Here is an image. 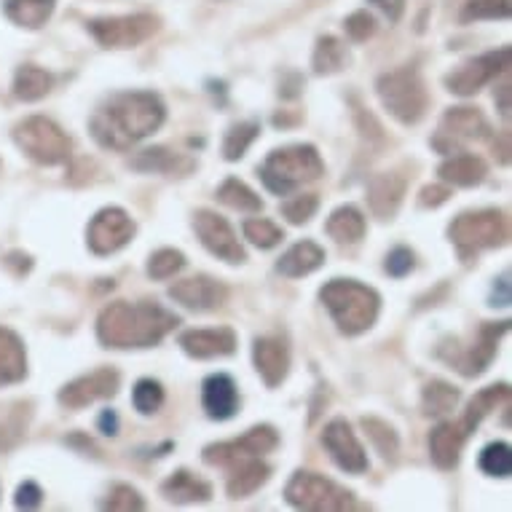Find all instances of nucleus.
<instances>
[{
  "label": "nucleus",
  "instance_id": "obj_50",
  "mask_svg": "<svg viewBox=\"0 0 512 512\" xmlns=\"http://www.w3.org/2000/svg\"><path fill=\"white\" fill-rule=\"evenodd\" d=\"M370 3L384 11V14L389 17V22H397V19L403 17V11H405V0H370Z\"/></svg>",
  "mask_w": 512,
  "mask_h": 512
},
{
  "label": "nucleus",
  "instance_id": "obj_21",
  "mask_svg": "<svg viewBox=\"0 0 512 512\" xmlns=\"http://www.w3.org/2000/svg\"><path fill=\"white\" fill-rule=\"evenodd\" d=\"M132 167L140 172H161V175H188L196 167L194 159H188L185 153H175L169 148H148L137 153L132 159Z\"/></svg>",
  "mask_w": 512,
  "mask_h": 512
},
{
  "label": "nucleus",
  "instance_id": "obj_15",
  "mask_svg": "<svg viewBox=\"0 0 512 512\" xmlns=\"http://www.w3.org/2000/svg\"><path fill=\"white\" fill-rule=\"evenodd\" d=\"M169 298L177 303H183L185 309L194 311H212L220 309L228 298V287L223 282L212 277H191L177 282L169 290Z\"/></svg>",
  "mask_w": 512,
  "mask_h": 512
},
{
  "label": "nucleus",
  "instance_id": "obj_13",
  "mask_svg": "<svg viewBox=\"0 0 512 512\" xmlns=\"http://www.w3.org/2000/svg\"><path fill=\"white\" fill-rule=\"evenodd\" d=\"M118 384H121V376L116 370L100 368L89 373V376L70 381L68 387L59 392V403L78 411V408H86V405L97 403V400H108V397L116 395Z\"/></svg>",
  "mask_w": 512,
  "mask_h": 512
},
{
  "label": "nucleus",
  "instance_id": "obj_18",
  "mask_svg": "<svg viewBox=\"0 0 512 512\" xmlns=\"http://www.w3.org/2000/svg\"><path fill=\"white\" fill-rule=\"evenodd\" d=\"M470 437V429L464 427V421H445L432 432L429 437V454L435 459L437 467L443 470H454L459 464V456H462V448Z\"/></svg>",
  "mask_w": 512,
  "mask_h": 512
},
{
  "label": "nucleus",
  "instance_id": "obj_45",
  "mask_svg": "<svg viewBox=\"0 0 512 512\" xmlns=\"http://www.w3.org/2000/svg\"><path fill=\"white\" fill-rule=\"evenodd\" d=\"M105 507L108 510H143L145 502L143 496L137 494L132 486H116L110 491Z\"/></svg>",
  "mask_w": 512,
  "mask_h": 512
},
{
  "label": "nucleus",
  "instance_id": "obj_17",
  "mask_svg": "<svg viewBox=\"0 0 512 512\" xmlns=\"http://www.w3.org/2000/svg\"><path fill=\"white\" fill-rule=\"evenodd\" d=\"M252 362L266 387H279L290 368V352L282 338H258L252 346Z\"/></svg>",
  "mask_w": 512,
  "mask_h": 512
},
{
  "label": "nucleus",
  "instance_id": "obj_49",
  "mask_svg": "<svg viewBox=\"0 0 512 512\" xmlns=\"http://www.w3.org/2000/svg\"><path fill=\"white\" fill-rule=\"evenodd\" d=\"M448 196H451V188H445V185H427L424 191H421V207H440V204L448 202Z\"/></svg>",
  "mask_w": 512,
  "mask_h": 512
},
{
  "label": "nucleus",
  "instance_id": "obj_6",
  "mask_svg": "<svg viewBox=\"0 0 512 512\" xmlns=\"http://www.w3.org/2000/svg\"><path fill=\"white\" fill-rule=\"evenodd\" d=\"M451 242L462 258H472L483 250L499 247L507 239V220L499 210L464 212L451 223Z\"/></svg>",
  "mask_w": 512,
  "mask_h": 512
},
{
  "label": "nucleus",
  "instance_id": "obj_26",
  "mask_svg": "<svg viewBox=\"0 0 512 512\" xmlns=\"http://www.w3.org/2000/svg\"><path fill=\"white\" fill-rule=\"evenodd\" d=\"M440 177H443L445 183L459 185V188H472V185L483 183L486 164L475 153H459V156H451L440 167Z\"/></svg>",
  "mask_w": 512,
  "mask_h": 512
},
{
  "label": "nucleus",
  "instance_id": "obj_1",
  "mask_svg": "<svg viewBox=\"0 0 512 512\" xmlns=\"http://www.w3.org/2000/svg\"><path fill=\"white\" fill-rule=\"evenodd\" d=\"M164 124V105L151 92H124L110 97L92 118V135L102 148L126 151Z\"/></svg>",
  "mask_w": 512,
  "mask_h": 512
},
{
  "label": "nucleus",
  "instance_id": "obj_20",
  "mask_svg": "<svg viewBox=\"0 0 512 512\" xmlns=\"http://www.w3.org/2000/svg\"><path fill=\"white\" fill-rule=\"evenodd\" d=\"M405 196V180L400 175H392V172H384V175H376L368 185V202L373 215L381 220L395 218L397 207L403 202Z\"/></svg>",
  "mask_w": 512,
  "mask_h": 512
},
{
  "label": "nucleus",
  "instance_id": "obj_24",
  "mask_svg": "<svg viewBox=\"0 0 512 512\" xmlns=\"http://www.w3.org/2000/svg\"><path fill=\"white\" fill-rule=\"evenodd\" d=\"M325 263V250L314 242H298L279 258L277 269L279 274H285L290 279L306 277L311 271H317Z\"/></svg>",
  "mask_w": 512,
  "mask_h": 512
},
{
  "label": "nucleus",
  "instance_id": "obj_27",
  "mask_svg": "<svg viewBox=\"0 0 512 512\" xmlns=\"http://www.w3.org/2000/svg\"><path fill=\"white\" fill-rule=\"evenodd\" d=\"M488 132L486 118L480 116L475 108H454L448 110L443 118V132L440 135H448L451 140H475V137H483Z\"/></svg>",
  "mask_w": 512,
  "mask_h": 512
},
{
  "label": "nucleus",
  "instance_id": "obj_44",
  "mask_svg": "<svg viewBox=\"0 0 512 512\" xmlns=\"http://www.w3.org/2000/svg\"><path fill=\"white\" fill-rule=\"evenodd\" d=\"M319 207V199L314 194H301V196H293V199H287L282 204V215H285L290 223L295 226H301V223H309L314 218V212Z\"/></svg>",
  "mask_w": 512,
  "mask_h": 512
},
{
  "label": "nucleus",
  "instance_id": "obj_33",
  "mask_svg": "<svg viewBox=\"0 0 512 512\" xmlns=\"http://www.w3.org/2000/svg\"><path fill=\"white\" fill-rule=\"evenodd\" d=\"M346 62H349V54H346L344 43L333 38V35L319 38L317 49H314V70L319 76H330V73L344 70Z\"/></svg>",
  "mask_w": 512,
  "mask_h": 512
},
{
  "label": "nucleus",
  "instance_id": "obj_51",
  "mask_svg": "<svg viewBox=\"0 0 512 512\" xmlns=\"http://www.w3.org/2000/svg\"><path fill=\"white\" fill-rule=\"evenodd\" d=\"M100 429L105 435H116L118 432V416L113 411H105L100 416Z\"/></svg>",
  "mask_w": 512,
  "mask_h": 512
},
{
  "label": "nucleus",
  "instance_id": "obj_42",
  "mask_svg": "<svg viewBox=\"0 0 512 512\" xmlns=\"http://www.w3.org/2000/svg\"><path fill=\"white\" fill-rule=\"evenodd\" d=\"M185 266V258L180 250H159L153 252L151 261H148V274L153 279H172L177 271Z\"/></svg>",
  "mask_w": 512,
  "mask_h": 512
},
{
  "label": "nucleus",
  "instance_id": "obj_37",
  "mask_svg": "<svg viewBox=\"0 0 512 512\" xmlns=\"http://www.w3.org/2000/svg\"><path fill=\"white\" fill-rule=\"evenodd\" d=\"M480 470L491 478H507L512 472V454L507 443H491L480 454Z\"/></svg>",
  "mask_w": 512,
  "mask_h": 512
},
{
  "label": "nucleus",
  "instance_id": "obj_5",
  "mask_svg": "<svg viewBox=\"0 0 512 512\" xmlns=\"http://www.w3.org/2000/svg\"><path fill=\"white\" fill-rule=\"evenodd\" d=\"M378 97L384 102V108L405 126L419 124L429 108L424 81L413 68L395 70L378 78Z\"/></svg>",
  "mask_w": 512,
  "mask_h": 512
},
{
  "label": "nucleus",
  "instance_id": "obj_12",
  "mask_svg": "<svg viewBox=\"0 0 512 512\" xmlns=\"http://www.w3.org/2000/svg\"><path fill=\"white\" fill-rule=\"evenodd\" d=\"M194 228L202 244L212 255H218L220 261L226 263H244L247 255H244V247L236 239L234 228L228 226L226 218H220L210 210H199L194 215Z\"/></svg>",
  "mask_w": 512,
  "mask_h": 512
},
{
  "label": "nucleus",
  "instance_id": "obj_40",
  "mask_svg": "<svg viewBox=\"0 0 512 512\" xmlns=\"http://www.w3.org/2000/svg\"><path fill=\"white\" fill-rule=\"evenodd\" d=\"M132 403L143 416H151L164 405V389H161L159 381H153V378H143V381H137L135 392H132Z\"/></svg>",
  "mask_w": 512,
  "mask_h": 512
},
{
  "label": "nucleus",
  "instance_id": "obj_38",
  "mask_svg": "<svg viewBox=\"0 0 512 512\" xmlns=\"http://www.w3.org/2000/svg\"><path fill=\"white\" fill-rule=\"evenodd\" d=\"M236 443L242 445V451L247 456H261L277 448L279 435H277V429L269 427V424H263V427H252L250 432H244Z\"/></svg>",
  "mask_w": 512,
  "mask_h": 512
},
{
  "label": "nucleus",
  "instance_id": "obj_19",
  "mask_svg": "<svg viewBox=\"0 0 512 512\" xmlns=\"http://www.w3.org/2000/svg\"><path fill=\"white\" fill-rule=\"evenodd\" d=\"M202 403L210 419H231L239 408V389H236L234 378L226 373H215L207 378L202 387Z\"/></svg>",
  "mask_w": 512,
  "mask_h": 512
},
{
  "label": "nucleus",
  "instance_id": "obj_3",
  "mask_svg": "<svg viewBox=\"0 0 512 512\" xmlns=\"http://www.w3.org/2000/svg\"><path fill=\"white\" fill-rule=\"evenodd\" d=\"M319 298L330 311V317L336 319L338 330L346 336H360L373 328L378 309H381V298L376 290L354 279H333L319 290Z\"/></svg>",
  "mask_w": 512,
  "mask_h": 512
},
{
  "label": "nucleus",
  "instance_id": "obj_47",
  "mask_svg": "<svg viewBox=\"0 0 512 512\" xmlns=\"http://www.w3.org/2000/svg\"><path fill=\"white\" fill-rule=\"evenodd\" d=\"M413 252L408 247H395V250L387 255V271L389 277H405L413 271Z\"/></svg>",
  "mask_w": 512,
  "mask_h": 512
},
{
  "label": "nucleus",
  "instance_id": "obj_4",
  "mask_svg": "<svg viewBox=\"0 0 512 512\" xmlns=\"http://www.w3.org/2000/svg\"><path fill=\"white\" fill-rule=\"evenodd\" d=\"M325 172L322 156L314 145H287L279 151L269 153V159L263 161L261 177L269 191L279 196L293 194L295 188L303 183L317 180Z\"/></svg>",
  "mask_w": 512,
  "mask_h": 512
},
{
  "label": "nucleus",
  "instance_id": "obj_41",
  "mask_svg": "<svg viewBox=\"0 0 512 512\" xmlns=\"http://www.w3.org/2000/svg\"><path fill=\"white\" fill-rule=\"evenodd\" d=\"M362 427L368 429V437L376 443V448L381 451L384 459H395L397 448H400V440H397L395 429L384 424L381 419H362Z\"/></svg>",
  "mask_w": 512,
  "mask_h": 512
},
{
  "label": "nucleus",
  "instance_id": "obj_32",
  "mask_svg": "<svg viewBox=\"0 0 512 512\" xmlns=\"http://www.w3.org/2000/svg\"><path fill=\"white\" fill-rule=\"evenodd\" d=\"M507 397H510V387H507V384H496V387H486L483 392H478V395L472 397L467 413H464V427L470 429V432H475V427H478L480 421L486 419L491 411H496V405L504 403Z\"/></svg>",
  "mask_w": 512,
  "mask_h": 512
},
{
  "label": "nucleus",
  "instance_id": "obj_31",
  "mask_svg": "<svg viewBox=\"0 0 512 512\" xmlns=\"http://www.w3.org/2000/svg\"><path fill=\"white\" fill-rule=\"evenodd\" d=\"M51 84H54V78H51L46 70L35 68V65H25V68L17 70L14 94H17L22 102H35L51 92Z\"/></svg>",
  "mask_w": 512,
  "mask_h": 512
},
{
  "label": "nucleus",
  "instance_id": "obj_22",
  "mask_svg": "<svg viewBox=\"0 0 512 512\" xmlns=\"http://www.w3.org/2000/svg\"><path fill=\"white\" fill-rule=\"evenodd\" d=\"M504 330H507V322H502L499 328H496V325H491V328L480 330L478 344L472 346V349H467V352H464V357H459V360H456V368L462 370L464 376H478V373H483L488 362L494 360L496 344H499V336H502Z\"/></svg>",
  "mask_w": 512,
  "mask_h": 512
},
{
  "label": "nucleus",
  "instance_id": "obj_46",
  "mask_svg": "<svg viewBox=\"0 0 512 512\" xmlns=\"http://www.w3.org/2000/svg\"><path fill=\"white\" fill-rule=\"evenodd\" d=\"M344 27H346V35H349L352 41L362 43L376 33V19L370 17L368 11H354L352 17L346 19Z\"/></svg>",
  "mask_w": 512,
  "mask_h": 512
},
{
  "label": "nucleus",
  "instance_id": "obj_9",
  "mask_svg": "<svg viewBox=\"0 0 512 512\" xmlns=\"http://www.w3.org/2000/svg\"><path fill=\"white\" fill-rule=\"evenodd\" d=\"M159 30V19L151 14H132V17H105L89 22V33L105 49H132L148 41Z\"/></svg>",
  "mask_w": 512,
  "mask_h": 512
},
{
  "label": "nucleus",
  "instance_id": "obj_16",
  "mask_svg": "<svg viewBox=\"0 0 512 512\" xmlns=\"http://www.w3.org/2000/svg\"><path fill=\"white\" fill-rule=\"evenodd\" d=\"M180 346H183L185 354H191L196 360H212V357L234 354L236 336L231 328L188 330L180 336Z\"/></svg>",
  "mask_w": 512,
  "mask_h": 512
},
{
  "label": "nucleus",
  "instance_id": "obj_28",
  "mask_svg": "<svg viewBox=\"0 0 512 512\" xmlns=\"http://www.w3.org/2000/svg\"><path fill=\"white\" fill-rule=\"evenodd\" d=\"M164 496H167L169 502H204V499H210L212 496V486L210 483H204L202 478H196L191 472H175V475H169L164 480V486H161Z\"/></svg>",
  "mask_w": 512,
  "mask_h": 512
},
{
  "label": "nucleus",
  "instance_id": "obj_23",
  "mask_svg": "<svg viewBox=\"0 0 512 512\" xmlns=\"http://www.w3.org/2000/svg\"><path fill=\"white\" fill-rule=\"evenodd\" d=\"M27 373L25 346L17 333L0 328V387H9L22 381Z\"/></svg>",
  "mask_w": 512,
  "mask_h": 512
},
{
  "label": "nucleus",
  "instance_id": "obj_48",
  "mask_svg": "<svg viewBox=\"0 0 512 512\" xmlns=\"http://www.w3.org/2000/svg\"><path fill=\"white\" fill-rule=\"evenodd\" d=\"M41 502H43V491L38 488V483L27 480V483L19 486L17 507H22V510H35V507H41Z\"/></svg>",
  "mask_w": 512,
  "mask_h": 512
},
{
  "label": "nucleus",
  "instance_id": "obj_35",
  "mask_svg": "<svg viewBox=\"0 0 512 512\" xmlns=\"http://www.w3.org/2000/svg\"><path fill=\"white\" fill-rule=\"evenodd\" d=\"M456 403H459V392L451 384H445V381L427 384L424 397H421V405H424L427 416H443V413L454 411Z\"/></svg>",
  "mask_w": 512,
  "mask_h": 512
},
{
  "label": "nucleus",
  "instance_id": "obj_36",
  "mask_svg": "<svg viewBox=\"0 0 512 512\" xmlns=\"http://www.w3.org/2000/svg\"><path fill=\"white\" fill-rule=\"evenodd\" d=\"M261 135V126L255 124V121H244V124H236L228 129L226 140H223V156L228 161H239L247 153L252 143H255V137Z\"/></svg>",
  "mask_w": 512,
  "mask_h": 512
},
{
  "label": "nucleus",
  "instance_id": "obj_39",
  "mask_svg": "<svg viewBox=\"0 0 512 512\" xmlns=\"http://www.w3.org/2000/svg\"><path fill=\"white\" fill-rule=\"evenodd\" d=\"M244 236H247L255 247H261V250H271V247H277V244L285 239L282 228L266 218L247 220V223H244Z\"/></svg>",
  "mask_w": 512,
  "mask_h": 512
},
{
  "label": "nucleus",
  "instance_id": "obj_2",
  "mask_svg": "<svg viewBox=\"0 0 512 512\" xmlns=\"http://www.w3.org/2000/svg\"><path fill=\"white\" fill-rule=\"evenodd\" d=\"M177 325L175 314H169L153 303H110L97 319V336L108 349H148L159 344Z\"/></svg>",
  "mask_w": 512,
  "mask_h": 512
},
{
  "label": "nucleus",
  "instance_id": "obj_14",
  "mask_svg": "<svg viewBox=\"0 0 512 512\" xmlns=\"http://www.w3.org/2000/svg\"><path fill=\"white\" fill-rule=\"evenodd\" d=\"M322 445L328 448V454L333 456V462H336L341 470L352 472V475H362V472L368 470L365 448H362L357 435H354L352 427H349L344 419L330 421L328 427H325V432H322Z\"/></svg>",
  "mask_w": 512,
  "mask_h": 512
},
{
  "label": "nucleus",
  "instance_id": "obj_10",
  "mask_svg": "<svg viewBox=\"0 0 512 512\" xmlns=\"http://www.w3.org/2000/svg\"><path fill=\"white\" fill-rule=\"evenodd\" d=\"M510 68V49H499V51H488L483 57L470 59L467 65L451 73V76L445 78V86L451 89L454 94H475L480 92L483 86L491 84L499 73Z\"/></svg>",
  "mask_w": 512,
  "mask_h": 512
},
{
  "label": "nucleus",
  "instance_id": "obj_34",
  "mask_svg": "<svg viewBox=\"0 0 512 512\" xmlns=\"http://www.w3.org/2000/svg\"><path fill=\"white\" fill-rule=\"evenodd\" d=\"M218 199L226 204V207H231V210H239V212H261L263 210L261 196L255 194L252 188H247L242 180H236V177H228L226 183L220 185Z\"/></svg>",
  "mask_w": 512,
  "mask_h": 512
},
{
  "label": "nucleus",
  "instance_id": "obj_11",
  "mask_svg": "<svg viewBox=\"0 0 512 512\" xmlns=\"http://www.w3.org/2000/svg\"><path fill=\"white\" fill-rule=\"evenodd\" d=\"M89 247L97 255H110V252H118L121 247L132 242L135 236V220L129 218L124 210L118 207H108V210L97 212L89 223Z\"/></svg>",
  "mask_w": 512,
  "mask_h": 512
},
{
  "label": "nucleus",
  "instance_id": "obj_29",
  "mask_svg": "<svg viewBox=\"0 0 512 512\" xmlns=\"http://www.w3.org/2000/svg\"><path fill=\"white\" fill-rule=\"evenodd\" d=\"M57 0H6V17L19 27H43L49 22L51 11H54Z\"/></svg>",
  "mask_w": 512,
  "mask_h": 512
},
{
  "label": "nucleus",
  "instance_id": "obj_43",
  "mask_svg": "<svg viewBox=\"0 0 512 512\" xmlns=\"http://www.w3.org/2000/svg\"><path fill=\"white\" fill-rule=\"evenodd\" d=\"M510 17V0H470L462 11V22L472 19H507Z\"/></svg>",
  "mask_w": 512,
  "mask_h": 512
},
{
  "label": "nucleus",
  "instance_id": "obj_25",
  "mask_svg": "<svg viewBox=\"0 0 512 512\" xmlns=\"http://www.w3.org/2000/svg\"><path fill=\"white\" fill-rule=\"evenodd\" d=\"M231 478H228V496L231 499H244V496L255 494L258 488L269 480V467L258 462V456L244 459V462L231 467Z\"/></svg>",
  "mask_w": 512,
  "mask_h": 512
},
{
  "label": "nucleus",
  "instance_id": "obj_8",
  "mask_svg": "<svg viewBox=\"0 0 512 512\" xmlns=\"http://www.w3.org/2000/svg\"><path fill=\"white\" fill-rule=\"evenodd\" d=\"M287 502L298 510H346L352 507V494L333 480L314 472H295L285 488Z\"/></svg>",
  "mask_w": 512,
  "mask_h": 512
},
{
  "label": "nucleus",
  "instance_id": "obj_30",
  "mask_svg": "<svg viewBox=\"0 0 512 512\" xmlns=\"http://www.w3.org/2000/svg\"><path fill=\"white\" fill-rule=\"evenodd\" d=\"M328 234L341 244H354L360 242L365 236V218L357 207H338L333 215L328 218Z\"/></svg>",
  "mask_w": 512,
  "mask_h": 512
},
{
  "label": "nucleus",
  "instance_id": "obj_7",
  "mask_svg": "<svg viewBox=\"0 0 512 512\" xmlns=\"http://www.w3.org/2000/svg\"><path fill=\"white\" fill-rule=\"evenodd\" d=\"M14 143L19 145V151H25L30 159L46 167L70 159V137L54 121L43 116L25 118L22 124H17Z\"/></svg>",
  "mask_w": 512,
  "mask_h": 512
}]
</instances>
